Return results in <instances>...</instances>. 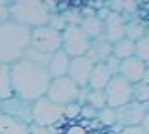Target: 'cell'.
<instances>
[{
  "instance_id": "12",
  "label": "cell",
  "mask_w": 149,
  "mask_h": 134,
  "mask_svg": "<svg viewBox=\"0 0 149 134\" xmlns=\"http://www.w3.org/2000/svg\"><path fill=\"white\" fill-rule=\"evenodd\" d=\"M102 37L112 45L125 37V21L119 13H108L102 19Z\"/></svg>"
},
{
  "instance_id": "33",
  "label": "cell",
  "mask_w": 149,
  "mask_h": 134,
  "mask_svg": "<svg viewBox=\"0 0 149 134\" xmlns=\"http://www.w3.org/2000/svg\"><path fill=\"white\" fill-rule=\"evenodd\" d=\"M119 134H147V132L138 125V127H125V128H121Z\"/></svg>"
},
{
  "instance_id": "17",
  "label": "cell",
  "mask_w": 149,
  "mask_h": 134,
  "mask_svg": "<svg viewBox=\"0 0 149 134\" xmlns=\"http://www.w3.org/2000/svg\"><path fill=\"white\" fill-rule=\"evenodd\" d=\"M110 78H112V73L108 71V67L104 63H95L91 69L90 80H88V87L90 90H104L106 84L110 82Z\"/></svg>"
},
{
  "instance_id": "34",
  "label": "cell",
  "mask_w": 149,
  "mask_h": 134,
  "mask_svg": "<svg viewBox=\"0 0 149 134\" xmlns=\"http://www.w3.org/2000/svg\"><path fill=\"white\" fill-rule=\"evenodd\" d=\"M140 127L143 128V131H146L147 134H149V112L143 115V119H142V125H140Z\"/></svg>"
},
{
  "instance_id": "31",
  "label": "cell",
  "mask_w": 149,
  "mask_h": 134,
  "mask_svg": "<svg viewBox=\"0 0 149 134\" xmlns=\"http://www.w3.org/2000/svg\"><path fill=\"white\" fill-rule=\"evenodd\" d=\"M9 21V2L0 0V24Z\"/></svg>"
},
{
  "instance_id": "2",
  "label": "cell",
  "mask_w": 149,
  "mask_h": 134,
  "mask_svg": "<svg viewBox=\"0 0 149 134\" xmlns=\"http://www.w3.org/2000/svg\"><path fill=\"white\" fill-rule=\"evenodd\" d=\"M30 28L13 21L0 24V63L13 65L24 58L30 50Z\"/></svg>"
},
{
  "instance_id": "7",
  "label": "cell",
  "mask_w": 149,
  "mask_h": 134,
  "mask_svg": "<svg viewBox=\"0 0 149 134\" xmlns=\"http://www.w3.org/2000/svg\"><path fill=\"white\" fill-rule=\"evenodd\" d=\"M80 87H78L69 76H60V78H52L50 86L47 90V99H50L52 103L60 104V106H67L71 103H77Z\"/></svg>"
},
{
  "instance_id": "23",
  "label": "cell",
  "mask_w": 149,
  "mask_h": 134,
  "mask_svg": "<svg viewBox=\"0 0 149 134\" xmlns=\"http://www.w3.org/2000/svg\"><path fill=\"white\" fill-rule=\"evenodd\" d=\"M132 101L146 104L149 101V82H138L132 86Z\"/></svg>"
},
{
  "instance_id": "1",
  "label": "cell",
  "mask_w": 149,
  "mask_h": 134,
  "mask_svg": "<svg viewBox=\"0 0 149 134\" xmlns=\"http://www.w3.org/2000/svg\"><path fill=\"white\" fill-rule=\"evenodd\" d=\"M9 76H11L13 95L26 103H34V101L45 97L50 80H52L45 65L26 56L15 62L13 65H9Z\"/></svg>"
},
{
  "instance_id": "9",
  "label": "cell",
  "mask_w": 149,
  "mask_h": 134,
  "mask_svg": "<svg viewBox=\"0 0 149 134\" xmlns=\"http://www.w3.org/2000/svg\"><path fill=\"white\" fill-rule=\"evenodd\" d=\"M147 114V106L146 104H140L136 101H130L129 104L121 106V108L116 110V125L121 128L125 127H138L142 125L143 115Z\"/></svg>"
},
{
  "instance_id": "13",
  "label": "cell",
  "mask_w": 149,
  "mask_h": 134,
  "mask_svg": "<svg viewBox=\"0 0 149 134\" xmlns=\"http://www.w3.org/2000/svg\"><path fill=\"white\" fill-rule=\"evenodd\" d=\"M146 73H147L146 63H143L142 60H138L136 56H132V58H127V60H123V62H121L118 75L123 76L129 84L134 86V84H138V82L143 80Z\"/></svg>"
},
{
  "instance_id": "20",
  "label": "cell",
  "mask_w": 149,
  "mask_h": 134,
  "mask_svg": "<svg viewBox=\"0 0 149 134\" xmlns=\"http://www.w3.org/2000/svg\"><path fill=\"white\" fill-rule=\"evenodd\" d=\"M13 97V90H11V76H9V65L0 63V103L2 101Z\"/></svg>"
},
{
  "instance_id": "26",
  "label": "cell",
  "mask_w": 149,
  "mask_h": 134,
  "mask_svg": "<svg viewBox=\"0 0 149 134\" xmlns=\"http://www.w3.org/2000/svg\"><path fill=\"white\" fill-rule=\"evenodd\" d=\"M62 134H90V131H88V127H86L84 123L69 121V123L62 128Z\"/></svg>"
},
{
  "instance_id": "14",
  "label": "cell",
  "mask_w": 149,
  "mask_h": 134,
  "mask_svg": "<svg viewBox=\"0 0 149 134\" xmlns=\"http://www.w3.org/2000/svg\"><path fill=\"white\" fill-rule=\"evenodd\" d=\"M69 63H71V58H69V56H67V52H63V50H58V52L50 54V58H49V65H47V71H49L50 78L67 76Z\"/></svg>"
},
{
  "instance_id": "3",
  "label": "cell",
  "mask_w": 149,
  "mask_h": 134,
  "mask_svg": "<svg viewBox=\"0 0 149 134\" xmlns=\"http://www.w3.org/2000/svg\"><path fill=\"white\" fill-rule=\"evenodd\" d=\"M52 13L41 0H13L9 2V21L34 30L47 26Z\"/></svg>"
},
{
  "instance_id": "10",
  "label": "cell",
  "mask_w": 149,
  "mask_h": 134,
  "mask_svg": "<svg viewBox=\"0 0 149 134\" xmlns=\"http://www.w3.org/2000/svg\"><path fill=\"white\" fill-rule=\"evenodd\" d=\"M93 65H95V63H93L88 56L71 58L67 76L71 78V80H73L78 87H88V80H90V75H91Z\"/></svg>"
},
{
  "instance_id": "15",
  "label": "cell",
  "mask_w": 149,
  "mask_h": 134,
  "mask_svg": "<svg viewBox=\"0 0 149 134\" xmlns=\"http://www.w3.org/2000/svg\"><path fill=\"white\" fill-rule=\"evenodd\" d=\"M86 56L90 58L93 63H104L106 60L112 56V43H108L102 35L97 37V39H91L90 50H88Z\"/></svg>"
},
{
  "instance_id": "25",
  "label": "cell",
  "mask_w": 149,
  "mask_h": 134,
  "mask_svg": "<svg viewBox=\"0 0 149 134\" xmlns=\"http://www.w3.org/2000/svg\"><path fill=\"white\" fill-rule=\"evenodd\" d=\"M134 56H136L138 60H142L143 63L149 62V37L147 35L134 43Z\"/></svg>"
},
{
  "instance_id": "24",
  "label": "cell",
  "mask_w": 149,
  "mask_h": 134,
  "mask_svg": "<svg viewBox=\"0 0 149 134\" xmlns=\"http://www.w3.org/2000/svg\"><path fill=\"white\" fill-rule=\"evenodd\" d=\"M97 121H99L102 127H114V125L118 123V121H116V110L104 106L102 110L97 112Z\"/></svg>"
},
{
  "instance_id": "16",
  "label": "cell",
  "mask_w": 149,
  "mask_h": 134,
  "mask_svg": "<svg viewBox=\"0 0 149 134\" xmlns=\"http://www.w3.org/2000/svg\"><path fill=\"white\" fill-rule=\"evenodd\" d=\"M0 134H30V125L0 112Z\"/></svg>"
},
{
  "instance_id": "11",
  "label": "cell",
  "mask_w": 149,
  "mask_h": 134,
  "mask_svg": "<svg viewBox=\"0 0 149 134\" xmlns=\"http://www.w3.org/2000/svg\"><path fill=\"white\" fill-rule=\"evenodd\" d=\"M0 112L32 125V103H26V101L19 99L15 95L0 103Z\"/></svg>"
},
{
  "instance_id": "32",
  "label": "cell",
  "mask_w": 149,
  "mask_h": 134,
  "mask_svg": "<svg viewBox=\"0 0 149 134\" xmlns=\"http://www.w3.org/2000/svg\"><path fill=\"white\" fill-rule=\"evenodd\" d=\"M30 134H54V127H36V125H30Z\"/></svg>"
},
{
  "instance_id": "4",
  "label": "cell",
  "mask_w": 149,
  "mask_h": 134,
  "mask_svg": "<svg viewBox=\"0 0 149 134\" xmlns=\"http://www.w3.org/2000/svg\"><path fill=\"white\" fill-rule=\"evenodd\" d=\"M63 121V106L41 97L32 103V125L36 127H56Z\"/></svg>"
},
{
  "instance_id": "5",
  "label": "cell",
  "mask_w": 149,
  "mask_h": 134,
  "mask_svg": "<svg viewBox=\"0 0 149 134\" xmlns=\"http://www.w3.org/2000/svg\"><path fill=\"white\" fill-rule=\"evenodd\" d=\"M30 49L41 54H50L62 50V32H56L50 26L34 28L30 34Z\"/></svg>"
},
{
  "instance_id": "18",
  "label": "cell",
  "mask_w": 149,
  "mask_h": 134,
  "mask_svg": "<svg viewBox=\"0 0 149 134\" xmlns=\"http://www.w3.org/2000/svg\"><path fill=\"white\" fill-rule=\"evenodd\" d=\"M82 28V32L91 39H97V37H101L102 35V19L101 17H97V15H86V17H82V22L78 24Z\"/></svg>"
},
{
  "instance_id": "8",
  "label": "cell",
  "mask_w": 149,
  "mask_h": 134,
  "mask_svg": "<svg viewBox=\"0 0 149 134\" xmlns=\"http://www.w3.org/2000/svg\"><path fill=\"white\" fill-rule=\"evenodd\" d=\"M104 95H106V106L118 110V108L129 104L130 101H132V84H129L123 76L116 75V76H112L110 82L106 84Z\"/></svg>"
},
{
  "instance_id": "27",
  "label": "cell",
  "mask_w": 149,
  "mask_h": 134,
  "mask_svg": "<svg viewBox=\"0 0 149 134\" xmlns=\"http://www.w3.org/2000/svg\"><path fill=\"white\" fill-rule=\"evenodd\" d=\"M63 119H69V121H77V119H80V104H78V103H71V104L63 106Z\"/></svg>"
},
{
  "instance_id": "30",
  "label": "cell",
  "mask_w": 149,
  "mask_h": 134,
  "mask_svg": "<svg viewBox=\"0 0 149 134\" xmlns=\"http://www.w3.org/2000/svg\"><path fill=\"white\" fill-rule=\"evenodd\" d=\"M104 65L108 67V71L112 73V76H116V75L119 73V65H121V62H119V60L116 58V56H110V58L104 62Z\"/></svg>"
},
{
  "instance_id": "28",
  "label": "cell",
  "mask_w": 149,
  "mask_h": 134,
  "mask_svg": "<svg viewBox=\"0 0 149 134\" xmlns=\"http://www.w3.org/2000/svg\"><path fill=\"white\" fill-rule=\"evenodd\" d=\"M47 26L54 28L56 32H63L65 26H67V22H65V19H63L62 13H52V15H50V21H49V24H47Z\"/></svg>"
},
{
  "instance_id": "19",
  "label": "cell",
  "mask_w": 149,
  "mask_h": 134,
  "mask_svg": "<svg viewBox=\"0 0 149 134\" xmlns=\"http://www.w3.org/2000/svg\"><path fill=\"white\" fill-rule=\"evenodd\" d=\"M112 56H116L119 62H123L127 58H132L134 56V41H130L127 37L119 39L118 43L112 45Z\"/></svg>"
},
{
  "instance_id": "22",
  "label": "cell",
  "mask_w": 149,
  "mask_h": 134,
  "mask_svg": "<svg viewBox=\"0 0 149 134\" xmlns=\"http://www.w3.org/2000/svg\"><path fill=\"white\" fill-rule=\"evenodd\" d=\"M125 37L136 43L142 37H146V28L140 22H125Z\"/></svg>"
},
{
  "instance_id": "29",
  "label": "cell",
  "mask_w": 149,
  "mask_h": 134,
  "mask_svg": "<svg viewBox=\"0 0 149 134\" xmlns=\"http://www.w3.org/2000/svg\"><path fill=\"white\" fill-rule=\"evenodd\" d=\"M80 117L86 119V121H95L97 119V110L91 108L90 104H82L80 106Z\"/></svg>"
},
{
  "instance_id": "21",
  "label": "cell",
  "mask_w": 149,
  "mask_h": 134,
  "mask_svg": "<svg viewBox=\"0 0 149 134\" xmlns=\"http://www.w3.org/2000/svg\"><path fill=\"white\" fill-rule=\"evenodd\" d=\"M86 104H90L91 108H95L97 112L102 110L106 106V95L104 90H90L88 87V93H86Z\"/></svg>"
},
{
  "instance_id": "6",
  "label": "cell",
  "mask_w": 149,
  "mask_h": 134,
  "mask_svg": "<svg viewBox=\"0 0 149 134\" xmlns=\"http://www.w3.org/2000/svg\"><path fill=\"white\" fill-rule=\"evenodd\" d=\"M90 43H91L90 37L77 24H67L65 30L62 32V50L67 52L69 58L86 56L90 50Z\"/></svg>"
}]
</instances>
